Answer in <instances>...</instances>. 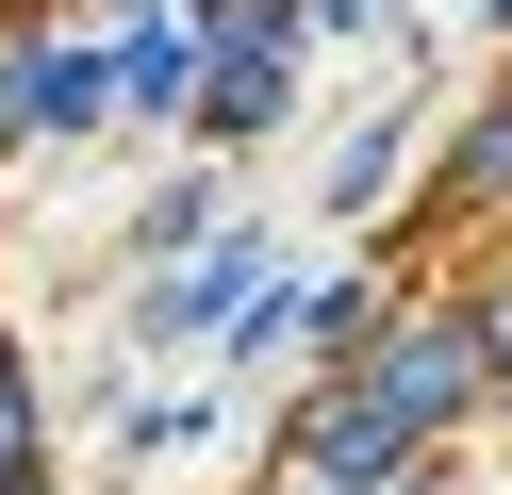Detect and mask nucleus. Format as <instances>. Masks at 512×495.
Segmentation results:
<instances>
[]
</instances>
